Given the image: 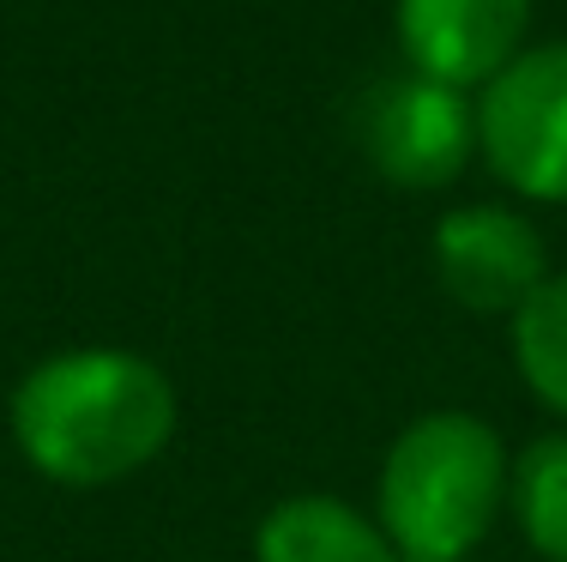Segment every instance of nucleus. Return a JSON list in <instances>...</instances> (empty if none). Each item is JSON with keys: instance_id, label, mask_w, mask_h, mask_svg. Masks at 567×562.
Here are the masks:
<instances>
[{"instance_id": "obj_1", "label": "nucleus", "mask_w": 567, "mask_h": 562, "mask_svg": "<svg viewBox=\"0 0 567 562\" xmlns=\"http://www.w3.org/2000/svg\"><path fill=\"white\" fill-rule=\"evenodd\" d=\"M182 430V394L133 345H61L7 394L19 460L55 490H115L152 472Z\"/></svg>"}, {"instance_id": "obj_2", "label": "nucleus", "mask_w": 567, "mask_h": 562, "mask_svg": "<svg viewBox=\"0 0 567 562\" xmlns=\"http://www.w3.org/2000/svg\"><path fill=\"white\" fill-rule=\"evenodd\" d=\"M513 448L465 406L416 411L374 472V520L404 562H471L507 514Z\"/></svg>"}, {"instance_id": "obj_3", "label": "nucleus", "mask_w": 567, "mask_h": 562, "mask_svg": "<svg viewBox=\"0 0 567 562\" xmlns=\"http://www.w3.org/2000/svg\"><path fill=\"white\" fill-rule=\"evenodd\" d=\"M477 157L525 206H567V37L525 43L477 91Z\"/></svg>"}, {"instance_id": "obj_4", "label": "nucleus", "mask_w": 567, "mask_h": 562, "mask_svg": "<svg viewBox=\"0 0 567 562\" xmlns=\"http://www.w3.org/2000/svg\"><path fill=\"white\" fill-rule=\"evenodd\" d=\"M350 127H357L362 164L381 182L404 187V194L447 187L477 157V98L435 85L411 67L399 79H381V85L362 91Z\"/></svg>"}, {"instance_id": "obj_5", "label": "nucleus", "mask_w": 567, "mask_h": 562, "mask_svg": "<svg viewBox=\"0 0 567 562\" xmlns=\"http://www.w3.org/2000/svg\"><path fill=\"white\" fill-rule=\"evenodd\" d=\"M429 266L453 309L483 320H513L556 273L544 231L507 200H471V206L441 212L429 231Z\"/></svg>"}, {"instance_id": "obj_6", "label": "nucleus", "mask_w": 567, "mask_h": 562, "mask_svg": "<svg viewBox=\"0 0 567 562\" xmlns=\"http://www.w3.org/2000/svg\"><path fill=\"white\" fill-rule=\"evenodd\" d=\"M393 31L411 73L477 98L513 55H525L532 0H399Z\"/></svg>"}, {"instance_id": "obj_7", "label": "nucleus", "mask_w": 567, "mask_h": 562, "mask_svg": "<svg viewBox=\"0 0 567 562\" xmlns=\"http://www.w3.org/2000/svg\"><path fill=\"white\" fill-rule=\"evenodd\" d=\"M254 562H404L374 508L332 490H290L254 520Z\"/></svg>"}, {"instance_id": "obj_8", "label": "nucleus", "mask_w": 567, "mask_h": 562, "mask_svg": "<svg viewBox=\"0 0 567 562\" xmlns=\"http://www.w3.org/2000/svg\"><path fill=\"white\" fill-rule=\"evenodd\" d=\"M507 514L537 562H567V423L513 453Z\"/></svg>"}, {"instance_id": "obj_9", "label": "nucleus", "mask_w": 567, "mask_h": 562, "mask_svg": "<svg viewBox=\"0 0 567 562\" xmlns=\"http://www.w3.org/2000/svg\"><path fill=\"white\" fill-rule=\"evenodd\" d=\"M507 351L525 394L567 423V266H556L537 297L507 320Z\"/></svg>"}]
</instances>
